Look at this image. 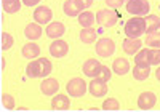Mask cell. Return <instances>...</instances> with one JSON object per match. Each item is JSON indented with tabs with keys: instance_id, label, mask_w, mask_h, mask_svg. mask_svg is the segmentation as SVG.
Here are the masks:
<instances>
[{
	"instance_id": "1",
	"label": "cell",
	"mask_w": 160,
	"mask_h": 112,
	"mask_svg": "<svg viewBox=\"0 0 160 112\" xmlns=\"http://www.w3.org/2000/svg\"><path fill=\"white\" fill-rule=\"evenodd\" d=\"M146 32V18L144 16H133L125 24V34L127 37L138 38Z\"/></svg>"
},
{
	"instance_id": "2",
	"label": "cell",
	"mask_w": 160,
	"mask_h": 112,
	"mask_svg": "<svg viewBox=\"0 0 160 112\" xmlns=\"http://www.w3.org/2000/svg\"><path fill=\"white\" fill-rule=\"evenodd\" d=\"M151 10L148 0H127V11L133 16H146Z\"/></svg>"
},
{
	"instance_id": "3",
	"label": "cell",
	"mask_w": 160,
	"mask_h": 112,
	"mask_svg": "<svg viewBox=\"0 0 160 112\" xmlns=\"http://www.w3.org/2000/svg\"><path fill=\"white\" fill-rule=\"evenodd\" d=\"M66 90H68V93L74 98H80L83 96L87 93V83L83 79L80 77H74L68 82V85H66Z\"/></svg>"
},
{
	"instance_id": "4",
	"label": "cell",
	"mask_w": 160,
	"mask_h": 112,
	"mask_svg": "<svg viewBox=\"0 0 160 112\" xmlns=\"http://www.w3.org/2000/svg\"><path fill=\"white\" fill-rule=\"evenodd\" d=\"M117 15L115 11H112L111 8H106V10H99L96 13V23L102 27H112L117 24Z\"/></svg>"
},
{
	"instance_id": "5",
	"label": "cell",
	"mask_w": 160,
	"mask_h": 112,
	"mask_svg": "<svg viewBox=\"0 0 160 112\" xmlns=\"http://www.w3.org/2000/svg\"><path fill=\"white\" fill-rule=\"evenodd\" d=\"M115 51V43L112 38H99L96 42V53L101 56V58H109V56H112Z\"/></svg>"
},
{
	"instance_id": "6",
	"label": "cell",
	"mask_w": 160,
	"mask_h": 112,
	"mask_svg": "<svg viewBox=\"0 0 160 112\" xmlns=\"http://www.w3.org/2000/svg\"><path fill=\"white\" fill-rule=\"evenodd\" d=\"M85 5L82 0H66L64 5H62V10L64 13L68 15L69 18H74V16H78L82 11H85Z\"/></svg>"
},
{
	"instance_id": "7",
	"label": "cell",
	"mask_w": 160,
	"mask_h": 112,
	"mask_svg": "<svg viewBox=\"0 0 160 112\" xmlns=\"http://www.w3.org/2000/svg\"><path fill=\"white\" fill-rule=\"evenodd\" d=\"M155 103H157V96H155L152 91H144V93H141L139 98H138V107H139L141 110H149V109H152V107L155 106Z\"/></svg>"
},
{
	"instance_id": "8",
	"label": "cell",
	"mask_w": 160,
	"mask_h": 112,
	"mask_svg": "<svg viewBox=\"0 0 160 112\" xmlns=\"http://www.w3.org/2000/svg\"><path fill=\"white\" fill-rule=\"evenodd\" d=\"M108 82H104L102 79H93L90 82V85H88V90L90 93L95 96V98H99V96H104L106 93H108V85H106Z\"/></svg>"
},
{
	"instance_id": "9",
	"label": "cell",
	"mask_w": 160,
	"mask_h": 112,
	"mask_svg": "<svg viewBox=\"0 0 160 112\" xmlns=\"http://www.w3.org/2000/svg\"><path fill=\"white\" fill-rule=\"evenodd\" d=\"M68 51H69L68 43H66L64 40H61V38H56L50 45V53H51L53 58H62V56L68 54Z\"/></svg>"
},
{
	"instance_id": "10",
	"label": "cell",
	"mask_w": 160,
	"mask_h": 112,
	"mask_svg": "<svg viewBox=\"0 0 160 112\" xmlns=\"http://www.w3.org/2000/svg\"><path fill=\"white\" fill-rule=\"evenodd\" d=\"M101 69H102V64L96 59H88L85 61L83 64V74L87 77H99L101 74Z\"/></svg>"
},
{
	"instance_id": "11",
	"label": "cell",
	"mask_w": 160,
	"mask_h": 112,
	"mask_svg": "<svg viewBox=\"0 0 160 112\" xmlns=\"http://www.w3.org/2000/svg\"><path fill=\"white\" fill-rule=\"evenodd\" d=\"M53 18V11L48 7H37V10L34 11V19L38 24H48Z\"/></svg>"
},
{
	"instance_id": "12",
	"label": "cell",
	"mask_w": 160,
	"mask_h": 112,
	"mask_svg": "<svg viewBox=\"0 0 160 112\" xmlns=\"http://www.w3.org/2000/svg\"><path fill=\"white\" fill-rule=\"evenodd\" d=\"M40 90H42L43 94L51 96V94H55V93L59 90V82H58L56 79H53V77L45 79V80L42 82V85H40Z\"/></svg>"
},
{
	"instance_id": "13",
	"label": "cell",
	"mask_w": 160,
	"mask_h": 112,
	"mask_svg": "<svg viewBox=\"0 0 160 112\" xmlns=\"http://www.w3.org/2000/svg\"><path fill=\"white\" fill-rule=\"evenodd\" d=\"M71 107V101L66 94H56L51 99V109L53 110H68Z\"/></svg>"
},
{
	"instance_id": "14",
	"label": "cell",
	"mask_w": 160,
	"mask_h": 112,
	"mask_svg": "<svg viewBox=\"0 0 160 112\" xmlns=\"http://www.w3.org/2000/svg\"><path fill=\"white\" fill-rule=\"evenodd\" d=\"M47 35L50 37V38H59L64 32H66V27H64V24L62 23H59V21H55V23H51L50 26H47Z\"/></svg>"
},
{
	"instance_id": "15",
	"label": "cell",
	"mask_w": 160,
	"mask_h": 112,
	"mask_svg": "<svg viewBox=\"0 0 160 112\" xmlns=\"http://www.w3.org/2000/svg\"><path fill=\"white\" fill-rule=\"evenodd\" d=\"M24 35L26 38H29V40H37L40 38V35H42V27H40L38 23H31L26 26V29H24Z\"/></svg>"
},
{
	"instance_id": "16",
	"label": "cell",
	"mask_w": 160,
	"mask_h": 112,
	"mask_svg": "<svg viewBox=\"0 0 160 112\" xmlns=\"http://www.w3.org/2000/svg\"><path fill=\"white\" fill-rule=\"evenodd\" d=\"M139 48H141V40H139V37H138V38L128 37V38L123 42V51H125L127 54L135 56V53L139 51Z\"/></svg>"
},
{
	"instance_id": "17",
	"label": "cell",
	"mask_w": 160,
	"mask_h": 112,
	"mask_svg": "<svg viewBox=\"0 0 160 112\" xmlns=\"http://www.w3.org/2000/svg\"><path fill=\"white\" fill-rule=\"evenodd\" d=\"M151 74V66L149 64H136L133 69V77L136 80H146Z\"/></svg>"
},
{
	"instance_id": "18",
	"label": "cell",
	"mask_w": 160,
	"mask_h": 112,
	"mask_svg": "<svg viewBox=\"0 0 160 112\" xmlns=\"http://www.w3.org/2000/svg\"><path fill=\"white\" fill-rule=\"evenodd\" d=\"M40 54V47L37 43H34V42H29V43H26L22 47V56L28 59H34L37 58V56Z\"/></svg>"
},
{
	"instance_id": "19",
	"label": "cell",
	"mask_w": 160,
	"mask_h": 112,
	"mask_svg": "<svg viewBox=\"0 0 160 112\" xmlns=\"http://www.w3.org/2000/svg\"><path fill=\"white\" fill-rule=\"evenodd\" d=\"M160 29V18L155 15H149L146 18V32L148 34H155Z\"/></svg>"
},
{
	"instance_id": "20",
	"label": "cell",
	"mask_w": 160,
	"mask_h": 112,
	"mask_svg": "<svg viewBox=\"0 0 160 112\" xmlns=\"http://www.w3.org/2000/svg\"><path fill=\"white\" fill-rule=\"evenodd\" d=\"M26 74H28V77L31 79H38L42 77V64H40V61H31V64H28V67H26Z\"/></svg>"
},
{
	"instance_id": "21",
	"label": "cell",
	"mask_w": 160,
	"mask_h": 112,
	"mask_svg": "<svg viewBox=\"0 0 160 112\" xmlns=\"http://www.w3.org/2000/svg\"><path fill=\"white\" fill-rule=\"evenodd\" d=\"M112 69H114V72L118 74V75H125L128 71H130V63L123 58H117L112 64Z\"/></svg>"
},
{
	"instance_id": "22",
	"label": "cell",
	"mask_w": 160,
	"mask_h": 112,
	"mask_svg": "<svg viewBox=\"0 0 160 112\" xmlns=\"http://www.w3.org/2000/svg\"><path fill=\"white\" fill-rule=\"evenodd\" d=\"M80 40L83 43H93L96 40V31L93 27H83L82 32H80Z\"/></svg>"
},
{
	"instance_id": "23",
	"label": "cell",
	"mask_w": 160,
	"mask_h": 112,
	"mask_svg": "<svg viewBox=\"0 0 160 112\" xmlns=\"http://www.w3.org/2000/svg\"><path fill=\"white\" fill-rule=\"evenodd\" d=\"M135 63L136 64H149L151 66V50L149 48L139 50L135 54Z\"/></svg>"
},
{
	"instance_id": "24",
	"label": "cell",
	"mask_w": 160,
	"mask_h": 112,
	"mask_svg": "<svg viewBox=\"0 0 160 112\" xmlns=\"http://www.w3.org/2000/svg\"><path fill=\"white\" fill-rule=\"evenodd\" d=\"M95 15H93L91 11H82L78 15V23L80 26H83V27H91L93 23H95Z\"/></svg>"
},
{
	"instance_id": "25",
	"label": "cell",
	"mask_w": 160,
	"mask_h": 112,
	"mask_svg": "<svg viewBox=\"0 0 160 112\" xmlns=\"http://www.w3.org/2000/svg\"><path fill=\"white\" fill-rule=\"evenodd\" d=\"M2 7L7 13H18L21 8L19 0H2Z\"/></svg>"
},
{
	"instance_id": "26",
	"label": "cell",
	"mask_w": 160,
	"mask_h": 112,
	"mask_svg": "<svg viewBox=\"0 0 160 112\" xmlns=\"http://www.w3.org/2000/svg\"><path fill=\"white\" fill-rule=\"evenodd\" d=\"M146 45L152 47V48H160V34H148V38H146Z\"/></svg>"
},
{
	"instance_id": "27",
	"label": "cell",
	"mask_w": 160,
	"mask_h": 112,
	"mask_svg": "<svg viewBox=\"0 0 160 112\" xmlns=\"http://www.w3.org/2000/svg\"><path fill=\"white\" fill-rule=\"evenodd\" d=\"M102 109L104 110H118L120 109V104L115 98H108L104 103H102Z\"/></svg>"
},
{
	"instance_id": "28",
	"label": "cell",
	"mask_w": 160,
	"mask_h": 112,
	"mask_svg": "<svg viewBox=\"0 0 160 112\" xmlns=\"http://www.w3.org/2000/svg\"><path fill=\"white\" fill-rule=\"evenodd\" d=\"M38 61H40V64H42V77H48V75H50V72L53 71L51 63H50L47 58H40Z\"/></svg>"
},
{
	"instance_id": "29",
	"label": "cell",
	"mask_w": 160,
	"mask_h": 112,
	"mask_svg": "<svg viewBox=\"0 0 160 112\" xmlns=\"http://www.w3.org/2000/svg\"><path fill=\"white\" fill-rule=\"evenodd\" d=\"M2 106L8 110L15 109V98H13L11 94H3L2 96Z\"/></svg>"
},
{
	"instance_id": "30",
	"label": "cell",
	"mask_w": 160,
	"mask_h": 112,
	"mask_svg": "<svg viewBox=\"0 0 160 112\" xmlns=\"http://www.w3.org/2000/svg\"><path fill=\"white\" fill-rule=\"evenodd\" d=\"M11 47H13V37H11L10 34L3 32V34H2V50L7 51V50H10Z\"/></svg>"
},
{
	"instance_id": "31",
	"label": "cell",
	"mask_w": 160,
	"mask_h": 112,
	"mask_svg": "<svg viewBox=\"0 0 160 112\" xmlns=\"http://www.w3.org/2000/svg\"><path fill=\"white\" fill-rule=\"evenodd\" d=\"M151 64H160V48L151 50Z\"/></svg>"
},
{
	"instance_id": "32",
	"label": "cell",
	"mask_w": 160,
	"mask_h": 112,
	"mask_svg": "<svg viewBox=\"0 0 160 112\" xmlns=\"http://www.w3.org/2000/svg\"><path fill=\"white\" fill-rule=\"evenodd\" d=\"M99 77H101L104 82H109V80H111V71H109V67H108V66H102Z\"/></svg>"
},
{
	"instance_id": "33",
	"label": "cell",
	"mask_w": 160,
	"mask_h": 112,
	"mask_svg": "<svg viewBox=\"0 0 160 112\" xmlns=\"http://www.w3.org/2000/svg\"><path fill=\"white\" fill-rule=\"evenodd\" d=\"M125 0H106V5H108L109 8H118L123 5Z\"/></svg>"
},
{
	"instance_id": "34",
	"label": "cell",
	"mask_w": 160,
	"mask_h": 112,
	"mask_svg": "<svg viewBox=\"0 0 160 112\" xmlns=\"http://www.w3.org/2000/svg\"><path fill=\"white\" fill-rule=\"evenodd\" d=\"M38 2H40V0H22V3L28 5V7H34V5H37Z\"/></svg>"
},
{
	"instance_id": "35",
	"label": "cell",
	"mask_w": 160,
	"mask_h": 112,
	"mask_svg": "<svg viewBox=\"0 0 160 112\" xmlns=\"http://www.w3.org/2000/svg\"><path fill=\"white\" fill-rule=\"evenodd\" d=\"M82 2H83V5L88 8V7H91L93 5V0H82Z\"/></svg>"
},
{
	"instance_id": "36",
	"label": "cell",
	"mask_w": 160,
	"mask_h": 112,
	"mask_svg": "<svg viewBox=\"0 0 160 112\" xmlns=\"http://www.w3.org/2000/svg\"><path fill=\"white\" fill-rule=\"evenodd\" d=\"M155 77H157V80L160 82V67H157V71H155Z\"/></svg>"
},
{
	"instance_id": "37",
	"label": "cell",
	"mask_w": 160,
	"mask_h": 112,
	"mask_svg": "<svg viewBox=\"0 0 160 112\" xmlns=\"http://www.w3.org/2000/svg\"><path fill=\"white\" fill-rule=\"evenodd\" d=\"M158 34H160V29H158Z\"/></svg>"
}]
</instances>
